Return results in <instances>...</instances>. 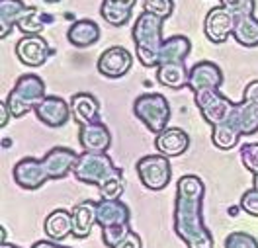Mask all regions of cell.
Listing matches in <instances>:
<instances>
[{
  "label": "cell",
  "mask_w": 258,
  "mask_h": 248,
  "mask_svg": "<svg viewBox=\"0 0 258 248\" xmlns=\"http://www.w3.org/2000/svg\"><path fill=\"white\" fill-rule=\"evenodd\" d=\"M206 186L200 176L184 174L178 178L174 201V232L188 248H213V236L204 223L202 203Z\"/></svg>",
  "instance_id": "obj_1"
},
{
  "label": "cell",
  "mask_w": 258,
  "mask_h": 248,
  "mask_svg": "<svg viewBox=\"0 0 258 248\" xmlns=\"http://www.w3.org/2000/svg\"><path fill=\"white\" fill-rule=\"evenodd\" d=\"M162 26H164L162 18L145 10L135 18V24L131 28V39L135 45V55L145 68L159 66L161 63V49L164 43Z\"/></svg>",
  "instance_id": "obj_2"
},
{
  "label": "cell",
  "mask_w": 258,
  "mask_h": 248,
  "mask_svg": "<svg viewBox=\"0 0 258 248\" xmlns=\"http://www.w3.org/2000/svg\"><path fill=\"white\" fill-rule=\"evenodd\" d=\"M45 98V82L37 74H22L16 80L14 88L6 96V102L12 110L14 117H24L28 112H33V108Z\"/></svg>",
  "instance_id": "obj_3"
},
{
  "label": "cell",
  "mask_w": 258,
  "mask_h": 248,
  "mask_svg": "<svg viewBox=\"0 0 258 248\" xmlns=\"http://www.w3.org/2000/svg\"><path fill=\"white\" fill-rule=\"evenodd\" d=\"M133 114L149 131L159 135L168 127L170 106H168V100L162 94H157V92L141 94L133 102Z\"/></svg>",
  "instance_id": "obj_4"
},
{
  "label": "cell",
  "mask_w": 258,
  "mask_h": 248,
  "mask_svg": "<svg viewBox=\"0 0 258 248\" xmlns=\"http://www.w3.org/2000/svg\"><path fill=\"white\" fill-rule=\"evenodd\" d=\"M117 170L119 168L113 164V160L106 152H86V150H82L79 154V160L75 164L73 174L79 182L100 188Z\"/></svg>",
  "instance_id": "obj_5"
},
{
  "label": "cell",
  "mask_w": 258,
  "mask_h": 248,
  "mask_svg": "<svg viewBox=\"0 0 258 248\" xmlns=\"http://www.w3.org/2000/svg\"><path fill=\"white\" fill-rule=\"evenodd\" d=\"M194 104L196 108L200 110L202 117L213 125H219V123H225L231 119V114L235 110V102H231L229 98H225L219 90L215 88H206V90H200L194 94Z\"/></svg>",
  "instance_id": "obj_6"
},
{
  "label": "cell",
  "mask_w": 258,
  "mask_h": 248,
  "mask_svg": "<svg viewBox=\"0 0 258 248\" xmlns=\"http://www.w3.org/2000/svg\"><path fill=\"white\" fill-rule=\"evenodd\" d=\"M229 123H233L241 135H252L258 131V80L246 84L242 100L235 104Z\"/></svg>",
  "instance_id": "obj_7"
},
{
  "label": "cell",
  "mask_w": 258,
  "mask_h": 248,
  "mask_svg": "<svg viewBox=\"0 0 258 248\" xmlns=\"http://www.w3.org/2000/svg\"><path fill=\"white\" fill-rule=\"evenodd\" d=\"M137 174L139 180L151 192H161L164 190L170 176H172V168L168 162V156L162 154H147L143 158L137 160Z\"/></svg>",
  "instance_id": "obj_8"
},
{
  "label": "cell",
  "mask_w": 258,
  "mask_h": 248,
  "mask_svg": "<svg viewBox=\"0 0 258 248\" xmlns=\"http://www.w3.org/2000/svg\"><path fill=\"white\" fill-rule=\"evenodd\" d=\"M33 114L37 116V119L45 127H51V129L63 127V125L69 123V119L73 117L71 102H67L61 96H45L33 108Z\"/></svg>",
  "instance_id": "obj_9"
},
{
  "label": "cell",
  "mask_w": 258,
  "mask_h": 248,
  "mask_svg": "<svg viewBox=\"0 0 258 248\" xmlns=\"http://www.w3.org/2000/svg\"><path fill=\"white\" fill-rule=\"evenodd\" d=\"M233 30H235V14L229 12L225 6H213L208 16H206V22H204V33L206 37L210 39L211 43L219 45V43H225L229 39V35H233Z\"/></svg>",
  "instance_id": "obj_10"
},
{
  "label": "cell",
  "mask_w": 258,
  "mask_h": 248,
  "mask_svg": "<svg viewBox=\"0 0 258 248\" xmlns=\"http://www.w3.org/2000/svg\"><path fill=\"white\" fill-rule=\"evenodd\" d=\"M131 65H133L131 53L125 47L113 45V47H108V49L100 55L96 66H98V72L104 78L115 80V78L125 76L129 70H131Z\"/></svg>",
  "instance_id": "obj_11"
},
{
  "label": "cell",
  "mask_w": 258,
  "mask_h": 248,
  "mask_svg": "<svg viewBox=\"0 0 258 248\" xmlns=\"http://www.w3.org/2000/svg\"><path fill=\"white\" fill-rule=\"evenodd\" d=\"M12 176H14V182L22 190H39L49 180L47 170L41 162V158H33V156H26L18 160L12 170Z\"/></svg>",
  "instance_id": "obj_12"
},
{
  "label": "cell",
  "mask_w": 258,
  "mask_h": 248,
  "mask_svg": "<svg viewBox=\"0 0 258 248\" xmlns=\"http://www.w3.org/2000/svg\"><path fill=\"white\" fill-rule=\"evenodd\" d=\"M55 51L49 47L45 37L41 35H22V39L16 43V57L26 66L45 65V61Z\"/></svg>",
  "instance_id": "obj_13"
},
{
  "label": "cell",
  "mask_w": 258,
  "mask_h": 248,
  "mask_svg": "<svg viewBox=\"0 0 258 248\" xmlns=\"http://www.w3.org/2000/svg\"><path fill=\"white\" fill-rule=\"evenodd\" d=\"M77 160H79V154L69 147H53L41 158V162L47 170L49 180H61L64 176H69L75 170Z\"/></svg>",
  "instance_id": "obj_14"
},
{
  "label": "cell",
  "mask_w": 258,
  "mask_h": 248,
  "mask_svg": "<svg viewBox=\"0 0 258 248\" xmlns=\"http://www.w3.org/2000/svg\"><path fill=\"white\" fill-rule=\"evenodd\" d=\"M223 84V70L211 61H200L190 68L188 76V88L194 94L206 88H215L219 90Z\"/></svg>",
  "instance_id": "obj_15"
},
{
  "label": "cell",
  "mask_w": 258,
  "mask_h": 248,
  "mask_svg": "<svg viewBox=\"0 0 258 248\" xmlns=\"http://www.w3.org/2000/svg\"><path fill=\"white\" fill-rule=\"evenodd\" d=\"M79 143L86 152H108L112 145V133L102 121L86 123L79 129Z\"/></svg>",
  "instance_id": "obj_16"
},
{
  "label": "cell",
  "mask_w": 258,
  "mask_h": 248,
  "mask_svg": "<svg viewBox=\"0 0 258 248\" xmlns=\"http://www.w3.org/2000/svg\"><path fill=\"white\" fill-rule=\"evenodd\" d=\"M155 147L162 156H168V158L182 156L190 147V135L180 127H166L164 131L157 135Z\"/></svg>",
  "instance_id": "obj_17"
},
{
  "label": "cell",
  "mask_w": 258,
  "mask_h": 248,
  "mask_svg": "<svg viewBox=\"0 0 258 248\" xmlns=\"http://www.w3.org/2000/svg\"><path fill=\"white\" fill-rule=\"evenodd\" d=\"M71 112L79 125L100 121V100L90 92H77L71 96Z\"/></svg>",
  "instance_id": "obj_18"
},
{
  "label": "cell",
  "mask_w": 258,
  "mask_h": 248,
  "mask_svg": "<svg viewBox=\"0 0 258 248\" xmlns=\"http://www.w3.org/2000/svg\"><path fill=\"white\" fill-rule=\"evenodd\" d=\"M131 221V211L121 199H102L96 205V223L104 229L110 225H121Z\"/></svg>",
  "instance_id": "obj_19"
},
{
  "label": "cell",
  "mask_w": 258,
  "mask_h": 248,
  "mask_svg": "<svg viewBox=\"0 0 258 248\" xmlns=\"http://www.w3.org/2000/svg\"><path fill=\"white\" fill-rule=\"evenodd\" d=\"M102 32H100V26H98L94 20H77L73 22V26L69 28L67 32V39L73 47L77 49H86V47H92L94 43L100 41Z\"/></svg>",
  "instance_id": "obj_20"
},
{
  "label": "cell",
  "mask_w": 258,
  "mask_h": 248,
  "mask_svg": "<svg viewBox=\"0 0 258 248\" xmlns=\"http://www.w3.org/2000/svg\"><path fill=\"white\" fill-rule=\"evenodd\" d=\"M96 205L98 201L86 199L73 207V236L86 238L90 234L92 227L96 225Z\"/></svg>",
  "instance_id": "obj_21"
},
{
  "label": "cell",
  "mask_w": 258,
  "mask_h": 248,
  "mask_svg": "<svg viewBox=\"0 0 258 248\" xmlns=\"http://www.w3.org/2000/svg\"><path fill=\"white\" fill-rule=\"evenodd\" d=\"M137 0H102L100 4V16L104 18L106 24L121 28L129 24L131 12Z\"/></svg>",
  "instance_id": "obj_22"
},
{
  "label": "cell",
  "mask_w": 258,
  "mask_h": 248,
  "mask_svg": "<svg viewBox=\"0 0 258 248\" xmlns=\"http://www.w3.org/2000/svg\"><path fill=\"white\" fill-rule=\"evenodd\" d=\"M190 68L184 63H161L157 66V80L159 84L170 90H182L188 86Z\"/></svg>",
  "instance_id": "obj_23"
},
{
  "label": "cell",
  "mask_w": 258,
  "mask_h": 248,
  "mask_svg": "<svg viewBox=\"0 0 258 248\" xmlns=\"http://www.w3.org/2000/svg\"><path fill=\"white\" fill-rule=\"evenodd\" d=\"M28 4L22 0H0V39H6L26 14Z\"/></svg>",
  "instance_id": "obj_24"
},
{
  "label": "cell",
  "mask_w": 258,
  "mask_h": 248,
  "mask_svg": "<svg viewBox=\"0 0 258 248\" xmlns=\"http://www.w3.org/2000/svg\"><path fill=\"white\" fill-rule=\"evenodd\" d=\"M45 234L49 240H64L69 234H73V213H69L67 209H55L51 211L43 223Z\"/></svg>",
  "instance_id": "obj_25"
},
{
  "label": "cell",
  "mask_w": 258,
  "mask_h": 248,
  "mask_svg": "<svg viewBox=\"0 0 258 248\" xmlns=\"http://www.w3.org/2000/svg\"><path fill=\"white\" fill-rule=\"evenodd\" d=\"M190 51H192V41L186 35L166 37L161 49V63H186Z\"/></svg>",
  "instance_id": "obj_26"
},
{
  "label": "cell",
  "mask_w": 258,
  "mask_h": 248,
  "mask_svg": "<svg viewBox=\"0 0 258 248\" xmlns=\"http://www.w3.org/2000/svg\"><path fill=\"white\" fill-rule=\"evenodd\" d=\"M233 37L237 39V43L252 49L258 47V20L254 14L250 16H235V30H233Z\"/></svg>",
  "instance_id": "obj_27"
},
{
  "label": "cell",
  "mask_w": 258,
  "mask_h": 248,
  "mask_svg": "<svg viewBox=\"0 0 258 248\" xmlns=\"http://www.w3.org/2000/svg\"><path fill=\"white\" fill-rule=\"evenodd\" d=\"M241 131L233 125V123H219V125H213L211 127V143L221 150H231L235 149L241 141Z\"/></svg>",
  "instance_id": "obj_28"
},
{
  "label": "cell",
  "mask_w": 258,
  "mask_h": 248,
  "mask_svg": "<svg viewBox=\"0 0 258 248\" xmlns=\"http://www.w3.org/2000/svg\"><path fill=\"white\" fill-rule=\"evenodd\" d=\"M49 22H53V18L47 16V14H41L35 6H28L26 14L18 22V30L24 35H39L45 30Z\"/></svg>",
  "instance_id": "obj_29"
},
{
  "label": "cell",
  "mask_w": 258,
  "mask_h": 248,
  "mask_svg": "<svg viewBox=\"0 0 258 248\" xmlns=\"http://www.w3.org/2000/svg\"><path fill=\"white\" fill-rule=\"evenodd\" d=\"M98 190H100V198L102 199H119L121 198V194H123V190H125V178H123L121 168H119L113 176H110V178L102 184Z\"/></svg>",
  "instance_id": "obj_30"
},
{
  "label": "cell",
  "mask_w": 258,
  "mask_h": 248,
  "mask_svg": "<svg viewBox=\"0 0 258 248\" xmlns=\"http://www.w3.org/2000/svg\"><path fill=\"white\" fill-rule=\"evenodd\" d=\"M131 231L129 223H121V225H110V227H104L102 229V240L108 248H115L123 238L125 234Z\"/></svg>",
  "instance_id": "obj_31"
},
{
  "label": "cell",
  "mask_w": 258,
  "mask_h": 248,
  "mask_svg": "<svg viewBox=\"0 0 258 248\" xmlns=\"http://www.w3.org/2000/svg\"><path fill=\"white\" fill-rule=\"evenodd\" d=\"M223 248H258V240L248 232L235 231L227 234Z\"/></svg>",
  "instance_id": "obj_32"
},
{
  "label": "cell",
  "mask_w": 258,
  "mask_h": 248,
  "mask_svg": "<svg viewBox=\"0 0 258 248\" xmlns=\"http://www.w3.org/2000/svg\"><path fill=\"white\" fill-rule=\"evenodd\" d=\"M143 10L166 20L174 12V0H143Z\"/></svg>",
  "instance_id": "obj_33"
},
{
  "label": "cell",
  "mask_w": 258,
  "mask_h": 248,
  "mask_svg": "<svg viewBox=\"0 0 258 248\" xmlns=\"http://www.w3.org/2000/svg\"><path fill=\"white\" fill-rule=\"evenodd\" d=\"M219 2L235 16H250L254 14L256 8V0H219Z\"/></svg>",
  "instance_id": "obj_34"
},
{
  "label": "cell",
  "mask_w": 258,
  "mask_h": 248,
  "mask_svg": "<svg viewBox=\"0 0 258 248\" xmlns=\"http://www.w3.org/2000/svg\"><path fill=\"white\" fill-rule=\"evenodd\" d=\"M241 162L248 172L258 174V143H244L242 145Z\"/></svg>",
  "instance_id": "obj_35"
},
{
  "label": "cell",
  "mask_w": 258,
  "mask_h": 248,
  "mask_svg": "<svg viewBox=\"0 0 258 248\" xmlns=\"http://www.w3.org/2000/svg\"><path fill=\"white\" fill-rule=\"evenodd\" d=\"M241 209L244 213L258 217V190H246L241 196Z\"/></svg>",
  "instance_id": "obj_36"
},
{
  "label": "cell",
  "mask_w": 258,
  "mask_h": 248,
  "mask_svg": "<svg viewBox=\"0 0 258 248\" xmlns=\"http://www.w3.org/2000/svg\"><path fill=\"white\" fill-rule=\"evenodd\" d=\"M115 248H143V242H141V236H139L137 232L129 231L127 234H125V238H123Z\"/></svg>",
  "instance_id": "obj_37"
},
{
  "label": "cell",
  "mask_w": 258,
  "mask_h": 248,
  "mask_svg": "<svg viewBox=\"0 0 258 248\" xmlns=\"http://www.w3.org/2000/svg\"><path fill=\"white\" fill-rule=\"evenodd\" d=\"M10 117H14L12 116V110H10L8 102H6V100H2V102H0V127H2V129L8 125Z\"/></svg>",
  "instance_id": "obj_38"
},
{
  "label": "cell",
  "mask_w": 258,
  "mask_h": 248,
  "mask_svg": "<svg viewBox=\"0 0 258 248\" xmlns=\"http://www.w3.org/2000/svg\"><path fill=\"white\" fill-rule=\"evenodd\" d=\"M32 248H69V246H63V244H57L55 240H39V242H35Z\"/></svg>",
  "instance_id": "obj_39"
},
{
  "label": "cell",
  "mask_w": 258,
  "mask_h": 248,
  "mask_svg": "<svg viewBox=\"0 0 258 248\" xmlns=\"http://www.w3.org/2000/svg\"><path fill=\"white\" fill-rule=\"evenodd\" d=\"M0 248H20V246H16V244H10V242H2V244H0Z\"/></svg>",
  "instance_id": "obj_40"
},
{
  "label": "cell",
  "mask_w": 258,
  "mask_h": 248,
  "mask_svg": "<svg viewBox=\"0 0 258 248\" xmlns=\"http://www.w3.org/2000/svg\"><path fill=\"white\" fill-rule=\"evenodd\" d=\"M252 188L258 190V174H254V178H252Z\"/></svg>",
  "instance_id": "obj_41"
},
{
  "label": "cell",
  "mask_w": 258,
  "mask_h": 248,
  "mask_svg": "<svg viewBox=\"0 0 258 248\" xmlns=\"http://www.w3.org/2000/svg\"><path fill=\"white\" fill-rule=\"evenodd\" d=\"M43 2H47V4H59L61 0H43Z\"/></svg>",
  "instance_id": "obj_42"
}]
</instances>
